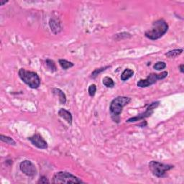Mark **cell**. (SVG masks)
Returning a JSON list of instances; mask_svg holds the SVG:
<instances>
[{"label": "cell", "instance_id": "5b68a950", "mask_svg": "<svg viewBox=\"0 0 184 184\" xmlns=\"http://www.w3.org/2000/svg\"><path fill=\"white\" fill-rule=\"evenodd\" d=\"M148 166L152 174L157 178L165 177L166 172L174 168V166L172 165L163 164L155 161H150L148 164Z\"/></svg>", "mask_w": 184, "mask_h": 184}, {"label": "cell", "instance_id": "2e32d148", "mask_svg": "<svg viewBox=\"0 0 184 184\" xmlns=\"http://www.w3.org/2000/svg\"><path fill=\"white\" fill-rule=\"evenodd\" d=\"M102 83L105 86L108 88H113L115 84H114V80L112 78L106 76L102 79Z\"/></svg>", "mask_w": 184, "mask_h": 184}, {"label": "cell", "instance_id": "44dd1931", "mask_svg": "<svg viewBox=\"0 0 184 184\" xmlns=\"http://www.w3.org/2000/svg\"><path fill=\"white\" fill-rule=\"evenodd\" d=\"M88 94L90 96H94L96 92V86L95 84H92L88 87Z\"/></svg>", "mask_w": 184, "mask_h": 184}, {"label": "cell", "instance_id": "d4e9b609", "mask_svg": "<svg viewBox=\"0 0 184 184\" xmlns=\"http://www.w3.org/2000/svg\"><path fill=\"white\" fill-rule=\"evenodd\" d=\"M183 67H184V66H183V64H181V65H180V71L181 73H183L184 72V70H183Z\"/></svg>", "mask_w": 184, "mask_h": 184}, {"label": "cell", "instance_id": "52a82bcc", "mask_svg": "<svg viewBox=\"0 0 184 184\" xmlns=\"http://www.w3.org/2000/svg\"><path fill=\"white\" fill-rule=\"evenodd\" d=\"M159 104H160L159 101H155V102L150 104L148 106V107L147 108L145 112H143V113L140 114L139 115L134 117L129 118V120H127L126 121V122H137V121L144 120V119L148 117H150L153 114V112H154V109H155V108H157V107H158Z\"/></svg>", "mask_w": 184, "mask_h": 184}, {"label": "cell", "instance_id": "603a6c76", "mask_svg": "<svg viewBox=\"0 0 184 184\" xmlns=\"http://www.w3.org/2000/svg\"><path fill=\"white\" fill-rule=\"evenodd\" d=\"M49 183L50 181L45 176H42L38 181V183Z\"/></svg>", "mask_w": 184, "mask_h": 184}, {"label": "cell", "instance_id": "ffe728a7", "mask_svg": "<svg viewBox=\"0 0 184 184\" xmlns=\"http://www.w3.org/2000/svg\"><path fill=\"white\" fill-rule=\"evenodd\" d=\"M166 63L165 62L160 61V62L156 63L153 66V68L155 69V70H157V71H161V70H163V69L166 68Z\"/></svg>", "mask_w": 184, "mask_h": 184}, {"label": "cell", "instance_id": "d6986e66", "mask_svg": "<svg viewBox=\"0 0 184 184\" xmlns=\"http://www.w3.org/2000/svg\"><path fill=\"white\" fill-rule=\"evenodd\" d=\"M109 68H110V66H105V67H102V68H100L95 69V70L92 73V76H91V78H92V79H94V78H96L97 76L99 74V73L103 72V71L107 70V69Z\"/></svg>", "mask_w": 184, "mask_h": 184}, {"label": "cell", "instance_id": "e0dca14e", "mask_svg": "<svg viewBox=\"0 0 184 184\" xmlns=\"http://www.w3.org/2000/svg\"><path fill=\"white\" fill-rule=\"evenodd\" d=\"M0 140H1L2 142H6V143L11 145H14V146L16 145V142H15L12 137H8V136L1 135H0Z\"/></svg>", "mask_w": 184, "mask_h": 184}, {"label": "cell", "instance_id": "3957f363", "mask_svg": "<svg viewBox=\"0 0 184 184\" xmlns=\"http://www.w3.org/2000/svg\"><path fill=\"white\" fill-rule=\"evenodd\" d=\"M18 74L22 81L31 88L36 89L40 86V79L37 73L20 68L19 70Z\"/></svg>", "mask_w": 184, "mask_h": 184}, {"label": "cell", "instance_id": "4fadbf2b", "mask_svg": "<svg viewBox=\"0 0 184 184\" xmlns=\"http://www.w3.org/2000/svg\"><path fill=\"white\" fill-rule=\"evenodd\" d=\"M134 76V71L129 68H126L123 71L122 75H121V80L123 81H126L127 80L130 79Z\"/></svg>", "mask_w": 184, "mask_h": 184}, {"label": "cell", "instance_id": "8992f818", "mask_svg": "<svg viewBox=\"0 0 184 184\" xmlns=\"http://www.w3.org/2000/svg\"><path fill=\"white\" fill-rule=\"evenodd\" d=\"M168 74L167 71H163L161 73H150L145 79H140L137 83V86L140 88L148 87L156 83L158 80L164 79L167 77Z\"/></svg>", "mask_w": 184, "mask_h": 184}, {"label": "cell", "instance_id": "ac0fdd59", "mask_svg": "<svg viewBox=\"0 0 184 184\" xmlns=\"http://www.w3.org/2000/svg\"><path fill=\"white\" fill-rule=\"evenodd\" d=\"M45 63H46L47 67L50 69V70H51V72H55V71H56V70H57L55 63L53 60L47 59L46 60H45Z\"/></svg>", "mask_w": 184, "mask_h": 184}, {"label": "cell", "instance_id": "7c38bea8", "mask_svg": "<svg viewBox=\"0 0 184 184\" xmlns=\"http://www.w3.org/2000/svg\"><path fill=\"white\" fill-rule=\"evenodd\" d=\"M53 93L59 96V100L61 104H66V96L65 93L60 90V88H53Z\"/></svg>", "mask_w": 184, "mask_h": 184}, {"label": "cell", "instance_id": "277c9868", "mask_svg": "<svg viewBox=\"0 0 184 184\" xmlns=\"http://www.w3.org/2000/svg\"><path fill=\"white\" fill-rule=\"evenodd\" d=\"M53 183H83L84 182L78 177L66 171L55 173L53 177Z\"/></svg>", "mask_w": 184, "mask_h": 184}, {"label": "cell", "instance_id": "6da1fadb", "mask_svg": "<svg viewBox=\"0 0 184 184\" xmlns=\"http://www.w3.org/2000/svg\"><path fill=\"white\" fill-rule=\"evenodd\" d=\"M131 98L127 96H117L114 99L110 104V112L112 120L117 123L120 122V115L122 113L124 107L129 104Z\"/></svg>", "mask_w": 184, "mask_h": 184}, {"label": "cell", "instance_id": "7402d4cb", "mask_svg": "<svg viewBox=\"0 0 184 184\" xmlns=\"http://www.w3.org/2000/svg\"><path fill=\"white\" fill-rule=\"evenodd\" d=\"M122 36H125L124 38H130V37H131L130 34L128 33V32H122V33H119V34L116 35V36H115L116 40H122Z\"/></svg>", "mask_w": 184, "mask_h": 184}, {"label": "cell", "instance_id": "9a60e30c", "mask_svg": "<svg viewBox=\"0 0 184 184\" xmlns=\"http://www.w3.org/2000/svg\"><path fill=\"white\" fill-rule=\"evenodd\" d=\"M58 62H59L60 66H61V68L63 69V70H67V69L70 68L71 67L74 66V64H73V63L68 61V60L64 59H60Z\"/></svg>", "mask_w": 184, "mask_h": 184}, {"label": "cell", "instance_id": "5bb4252c", "mask_svg": "<svg viewBox=\"0 0 184 184\" xmlns=\"http://www.w3.org/2000/svg\"><path fill=\"white\" fill-rule=\"evenodd\" d=\"M183 52V49H175L173 50V51H170L166 53L165 55L166 56H167L168 58H176L177 56L180 55L181 53Z\"/></svg>", "mask_w": 184, "mask_h": 184}, {"label": "cell", "instance_id": "ba28073f", "mask_svg": "<svg viewBox=\"0 0 184 184\" xmlns=\"http://www.w3.org/2000/svg\"><path fill=\"white\" fill-rule=\"evenodd\" d=\"M19 169L24 174L29 177L35 176L37 174L35 166L30 161H24L19 164Z\"/></svg>", "mask_w": 184, "mask_h": 184}, {"label": "cell", "instance_id": "7a4b0ae2", "mask_svg": "<svg viewBox=\"0 0 184 184\" xmlns=\"http://www.w3.org/2000/svg\"><path fill=\"white\" fill-rule=\"evenodd\" d=\"M168 30V25L164 19H158L153 23L152 27L145 32V35L150 40H156L163 37Z\"/></svg>", "mask_w": 184, "mask_h": 184}, {"label": "cell", "instance_id": "8fae6325", "mask_svg": "<svg viewBox=\"0 0 184 184\" xmlns=\"http://www.w3.org/2000/svg\"><path fill=\"white\" fill-rule=\"evenodd\" d=\"M58 115H59L60 117L66 121L68 124L71 125L72 124V120H73V117L71 115V112H68V110L65 109H60L58 112Z\"/></svg>", "mask_w": 184, "mask_h": 184}, {"label": "cell", "instance_id": "9c48e42d", "mask_svg": "<svg viewBox=\"0 0 184 184\" xmlns=\"http://www.w3.org/2000/svg\"><path fill=\"white\" fill-rule=\"evenodd\" d=\"M28 140L32 142L33 145L39 149H46L48 147L46 141L39 134H35V135L28 138Z\"/></svg>", "mask_w": 184, "mask_h": 184}, {"label": "cell", "instance_id": "30bf717a", "mask_svg": "<svg viewBox=\"0 0 184 184\" xmlns=\"http://www.w3.org/2000/svg\"><path fill=\"white\" fill-rule=\"evenodd\" d=\"M49 25L50 27L52 30V32H53L54 34H58L61 31V26H60V23L58 21L57 19L51 18L50 19L49 22Z\"/></svg>", "mask_w": 184, "mask_h": 184}, {"label": "cell", "instance_id": "cb8c5ba5", "mask_svg": "<svg viewBox=\"0 0 184 184\" xmlns=\"http://www.w3.org/2000/svg\"><path fill=\"white\" fill-rule=\"evenodd\" d=\"M6 2H8V1H6V0H0V5L1 6H3L4 4H6Z\"/></svg>", "mask_w": 184, "mask_h": 184}]
</instances>
